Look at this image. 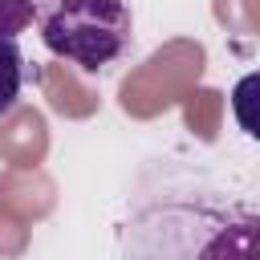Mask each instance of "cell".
Returning <instances> with one entry per match:
<instances>
[{
    "mask_svg": "<svg viewBox=\"0 0 260 260\" xmlns=\"http://www.w3.org/2000/svg\"><path fill=\"white\" fill-rule=\"evenodd\" d=\"M32 20L45 49L85 73L118 65L134 45L130 0H37Z\"/></svg>",
    "mask_w": 260,
    "mask_h": 260,
    "instance_id": "2",
    "label": "cell"
},
{
    "mask_svg": "<svg viewBox=\"0 0 260 260\" xmlns=\"http://www.w3.org/2000/svg\"><path fill=\"white\" fill-rule=\"evenodd\" d=\"M256 207L240 195L175 187L142 195L122 228L126 260H260Z\"/></svg>",
    "mask_w": 260,
    "mask_h": 260,
    "instance_id": "1",
    "label": "cell"
},
{
    "mask_svg": "<svg viewBox=\"0 0 260 260\" xmlns=\"http://www.w3.org/2000/svg\"><path fill=\"white\" fill-rule=\"evenodd\" d=\"M24 85V57L16 37H0V114H8Z\"/></svg>",
    "mask_w": 260,
    "mask_h": 260,
    "instance_id": "3",
    "label": "cell"
},
{
    "mask_svg": "<svg viewBox=\"0 0 260 260\" xmlns=\"http://www.w3.org/2000/svg\"><path fill=\"white\" fill-rule=\"evenodd\" d=\"M37 4L32 0H0V37H16L32 24Z\"/></svg>",
    "mask_w": 260,
    "mask_h": 260,
    "instance_id": "4",
    "label": "cell"
}]
</instances>
